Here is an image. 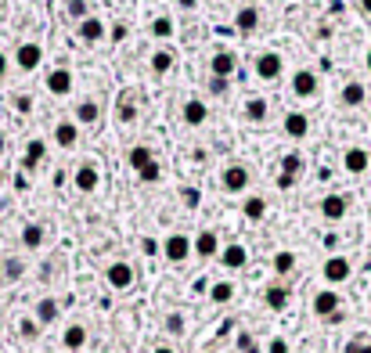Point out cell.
I'll use <instances>...</instances> for the list:
<instances>
[{"label":"cell","mask_w":371,"mask_h":353,"mask_svg":"<svg viewBox=\"0 0 371 353\" xmlns=\"http://www.w3.org/2000/svg\"><path fill=\"white\" fill-rule=\"evenodd\" d=\"M177 4H180V8H184V11H191V8H195V4H198V0H177Z\"/></svg>","instance_id":"obj_51"},{"label":"cell","mask_w":371,"mask_h":353,"mask_svg":"<svg viewBox=\"0 0 371 353\" xmlns=\"http://www.w3.org/2000/svg\"><path fill=\"white\" fill-rule=\"evenodd\" d=\"M162 328H166L170 336H184V314H177V310H173V314H166V321H162Z\"/></svg>","instance_id":"obj_39"},{"label":"cell","mask_w":371,"mask_h":353,"mask_svg":"<svg viewBox=\"0 0 371 353\" xmlns=\"http://www.w3.org/2000/svg\"><path fill=\"white\" fill-rule=\"evenodd\" d=\"M349 274H354V263H349L346 256H328L324 267H321V278L328 285H342V281H349Z\"/></svg>","instance_id":"obj_2"},{"label":"cell","mask_w":371,"mask_h":353,"mask_svg":"<svg viewBox=\"0 0 371 353\" xmlns=\"http://www.w3.org/2000/svg\"><path fill=\"white\" fill-rule=\"evenodd\" d=\"M101 109H97V101H79L76 105V123H84V127H90V123H97Z\"/></svg>","instance_id":"obj_28"},{"label":"cell","mask_w":371,"mask_h":353,"mask_svg":"<svg viewBox=\"0 0 371 353\" xmlns=\"http://www.w3.org/2000/svg\"><path fill=\"white\" fill-rule=\"evenodd\" d=\"M159 173H162V170H159V162H155V159H152L148 166H141V170H137V177H141L144 184H152V180H159Z\"/></svg>","instance_id":"obj_40"},{"label":"cell","mask_w":371,"mask_h":353,"mask_svg":"<svg viewBox=\"0 0 371 353\" xmlns=\"http://www.w3.org/2000/svg\"><path fill=\"white\" fill-rule=\"evenodd\" d=\"M220 260H223L228 271H242V267L249 263V249H245V245H223L220 249Z\"/></svg>","instance_id":"obj_11"},{"label":"cell","mask_w":371,"mask_h":353,"mask_svg":"<svg viewBox=\"0 0 371 353\" xmlns=\"http://www.w3.org/2000/svg\"><path fill=\"white\" fill-rule=\"evenodd\" d=\"M76 141H79V127H76V123H58V127H54V144H58V148H76Z\"/></svg>","instance_id":"obj_18"},{"label":"cell","mask_w":371,"mask_h":353,"mask_svg":"<svg viewBox=\"0 0 371 353\" xmlns=\"http://www.w3.org/2000/svg\"><path fill=\"white\" fill-rule=\"evenodd\" d=\"M263 303L271 310H285L288 306V288L285 285H267L263 288Z\"/></svg>","instance_id":"obj_23"},{"label":"cell","mask_w":371,"mask_h":353,"mask_svg":"<svg viewBox=\"0 0 371 353\" xmlns=\"http://www.w3.org/2000/svg\"><path fill=\"white\" fill-rule=\"evenodd\" d=\"M342 353H371V339H354Z\"/></svg>","instance_id":"obj_45"},{"label":"cell","mask_w":371,"mask_h":353,"mask_svg":"<svg viewBox=\"0 0 371 353\" xmlns=\"http://www.w3.org/2000/svg\"><path fill=\"white\" fill-rule=\"evenodd\" d=\"M141 249H144V253H148V256H155V253H159V242H152V238H144V242H141Z\"/></svg>","instance_id":"obj_48"},{"label":"cell","mask_w":371,"mask_h":353,"mask_svg":"<svg viewBox=\"0 0 371 353\" xmlns=\"http://www.w3.org/2000/svg\"><path fill=\"white\" fill-rule=\"evenodd\" d=\"M152 72H155V76L173 72V54H170V51H155V54H152Z\"/></svg>","instance_id":"obj_33"},{"label":"cell","mask_w":371,"mask_h":353,"mask_svg":"<svg viewBox=\"0 0 371 353\" xmlns=\"http://www.w3.org/2000/svg\"><path fill=\"white\" fill-rule=\"evenodd\" d=\"M299 170H303V155H296V152H292V155H285V159H281V173L296 177Z\"/></svg>","instance_id":"obj_38"},{"label":"cell","mask_w":371,"mask_h":353,"mask_svg":"<svg viewBox=\"0 0 371 353\" xmlns=\"http://www.w3.org/2000/svg\"><path fill=\"white\" fill-rule=\"evenodd\" d=\"M116 116H119V123H134L137 119V105L134 101H123V105L116 109Z\"/></svg>","instance_id":"obj_41"},{"label":"cell","mask_w":371,"mask_h":353,"mask_svg":"<svg viewBox=\"0 0 371 353\" xmlns=\"http://www.w3.org/2000/svg\"><path fill=\"white\" fill-rule=\"evenodd\" d=\"M220 188L228 195H242L249 188V170H245V166H228V170L220 173Z\"/></svg>","instance_id":"obj_5"},{"label":"cell","mask_w":371,"mask_h":353,"mask_svg":"<svg viewBox=\"0 0 371 353\" xmlns=\"http://www.w3.org/2000/svg\"><path fill=\"white\" fill-rule=\"evenodd\" d=\"M44 238H47V231L40 223H26L22 227V249H29V253H36V249L44 245Z\"/></svg>","instance_id":"obj_22"},{"label":"cell","mask_w":371,"mask_h":353,"mask_svg":"<svg viewBox=\"0 0 371 353\" xmlns=\"http://www.w3.org/2000/svg\"><path fill=\"white\" fill-rule=\"evenodd\" d=\"M339 101H342L346 109H361L364 101H368V91L361 87V83H346V87H342V94H339Z\"/></svg>","instance_id":"obj_20"},{"label":"cell","mask_w":371,"mask_h":353,"mask_svg":"<svg viewBox=\"0 0 371 353\" xmlns=\"http://www.w3.org/2000/svg\"><path fill=\"white\" fill-rule=\"evenodd\" d=\"M44 83H47V91H51V94L61 97V94H69V91H72V72H69V69H51Z\"/></svg>","instance_id":"obj_15"},{"label":"cell","mask_w":371,"mask_h":353,"mask_svg":"<svg viewBox=\"0 0 371 353\" xmlns=\"http://www.w3.org/2000/svg\"><path fill=\"white\" fill-rule=\"evenodd\" d=\"M159 249H162V256H166L170 263H184L191 256V238L177 231V235H166V242H162Z\"/></svg>","instance_id":"obj_3"},{"label":"cell","mask_w":371,"mask_h":353,"mask_svg":"<svg viewBox=\"0 0 371 353\" xmlns=\"http://www.w3.org/2000/svg\"><path fill=\"white\" fill-rule=\"evenodd\" d=\"M15 112H22V116H29V112H33V97H29V94H22V97H15Z\"/></svg>","instance_id":"obj_46"},{"label":"cell","mask_w":371,"mask_h":353,"mask_svg":"<svg viewBox=\"0 0 371 353\" xmlns=\"http://www.w3.org/2000/svg\"><path fill=\"white\" fill-rule=\"evenodd\" d=\"M105 281H109V288H116V292H127V288L137 281V274H134V267L127 260H116V263H109Z\"/></svg>","instance_id":"obj_1"},{"label":"cell","mask_w":371,"mask_h":353,"mask_svg":"<svg viewBox=\"0 0 371 353\" xmlns=\"http://www.w3.org/2000/svg\"><path fill=\"white\" fill-rule=\"evenodd\" d=\"M36 324L44 328V324H54L58 317H61V306H58V299H51V296H44V299H36Z\"/></svg>","instance_id":"obj_12"},{"label":"cell","mask_w":371,"mask_h":353,"mask_svg":"<svg viewBox=\"0 0 371 353\" xmlns=\"http://www.w3.org/2000/svg\"><path fill=\"white\" fill-rule=\"evenodd\" d=\"M15 61H18V69H22V72H33L40 61H44V47H40V44H18Z\"/></svg>","instance_id":"obj_9"},{"label":"cell","mask_w":371,"mask_h":353,"mask_svg":"<svg viewBox=\"0 0 371 353\" xmlns=\"http://www.w3.org/2000/svg\"><path fill=\"white\" fill-rule=\"evenodd\" d=\"M285 134L288 137H306V134H310V119H306L303 112H292V116H285Z\"/></svg>","instance_id":"obj_21"},{"label":"cell","mask_w":371,"mask_h":353,"mask_svg":"<svg viewBox=\"0 0 371 353\" xmlns=\"http://www.w3.org/2000/svg\"><path fill=\"white\" fill-rule=\"evenodd\" d=\"M47 155V144L44 141H29V148H26V159H22V166H26V170H36V166H40V159H44Z\"/></svg>","instance_id":"obj_29"},{"label":"cell","mask_w":371,"mask_h":353,"mask_svg":"<svg viewBox=\"0 0 371 353\" xmlns=\"http://www.w3.org/2000/svg\"><path fill=\"white\" fill-rule=\"evenodd\" d=\"M281 69H285V61H281L278 51H263V54L256 58V76H260V79H278Z\"/></svg>","instance_id":"obj_7"},{"label":"cell","mask_w":371,"mask_h":353,"mask_svg":"<svg viewBox=\"0 0 371 353\" xmlns=\"http://www.w3.org/2000/svg\"><path fill=\"white\" fill-rule=\"evenodd\" d=\"M271 267H274V274H292L296 271V253H274V260H271Z\"/></svg>","instance_id":"obj_32"},{"label":"cell","mask_w":371,"mask_h":353,"mask_svg":"<svg viewBox=\"0 0 371 353\" xmlns=\"http://www.w3.org/2000/svg\"><path fill=\"white\" fill-rule=\"evenodd\" d=\"M235 26H238V33H253L260 26V11L256 8H242L238 18H235Z\"/></svg>","instance_id":"obj_27"},{"label":"cell","mask_w":371,"mask_h":353,"mask_svg":"<svg viewBox=\"0 0 371 353\" xmlns=\"http://www.w3.org/2000/svg\"><path fill=\"white\" fill-rule=\"evenodd\" d=\"M364 61H368V72H371V47H368V58H364Z\"/></svg>","instance_id":"obj_55"},{"label":"cell","mask_w":371,"mask_h":353,"mask_svg":"<svg viewBox=\"0 0 371 353\" xmlns=\"http://www.w3.org/2000/svg\"><path fill=\"white\" fill-rule=\"evenodd\" d=\"M112 40H127V26H116V29H112Z\"/></svg>","instance_id":"obj_50"},{"label":"cell","mask_w":371,"mask_h":353,"mask_svg":"<svg viewBox=\"0 0 371 353\" xmlns=\"http://www.w3.org/2000/svg\"><path fill=\"white\" fill-rule=\"evenodd\" d=\"M235 65H238V58H235L231 51H216L213 61H210V72H213L216 79H228V76L235 72Z\"/></svg>","instance_id":"obj_14"},{"label":"cell","mask_w":371,"mask_h":353,"mask_svg":"<svg viewBox=\"0 0 371 353\" xmlns=\"http://www.w3.org/2000/svg\"><path fill=\"white\" fill-rule=\"evenodd\" d=\"M267 353H288V339H285V336H274L271 343H267Z\"/></svg>","instance_id":"obj_44"},{"label":"cell","mask_w":371,"mask_h":353,"mask_svg":"<svg viewBox=\"0 0 371 353\" xmlns=\"http://www.w3.org/2000/svg\"><path fill=\"white\" fill-rule=\"evenodd\" d=\"M339 303H342V299H339L336 288H321V292L310 299V310H314L317 317L328 321V317H339Z\"/></svg>","instance_id":"obj_4"},{"label":"cell","mask_w":371,"mask_h":353,"mask_svg":"<svg viewBox=\"0 0 371 353\" xmlns=\"http://www.w3.org/2000/svg\"><path fill=\"white\" fill-rule=\"evenodd\" d=\"M210 299H213V303H231V299H235V285H231V281H216V285L210 288Z\"/></svg>","instance_id":"obj_34"},{"label":"cell","mask_w":371,"mask_h":353,"mask_svg":"<svg viewBox=\"0 0 371 353\" xmlns=\"http://www.w3.org/2000/svg\"><path fill=\"white\" fill-rule=\"evenodd\" d=\"M18 336H22L26 343H33V339L40 336V324H36V317H22V321H18Z\"/></svg>","instance_id":"obj_37"},{"label":"cell","mask_w":371,"mask_h":353,"mask_svg":"<svg viewBox=\"0 0 371 353\" xmlns=\"http://www.w3.org/2000/svg\"><path fill=\"white\" fill-rule=\"evenodd\" d=\"M152 353H177V350H173V346H155Z\"/></svg>","instance_id":"obj_53"},{"label":"cell","mask_w":371,"mask_h":353,"mask_svg":"<svg viewBox=\"0 0 371 353\" xmlns=\"http://www.w3.org/2000/svg\"><path fill=\"white\" fill-rule=\"evenodd\" d=\"M321 217L332 220V223L342 220V217H346V198H342V195H324V198H321Z\"/></svg>","instance_id":"obj_17"},{"label":"cell","mask_w":371,"mask_h":353,"mask_svg":"<svg viewBox=\"0 0 371 353\" xmlns=\"http://www.w3.org/2000/svg\"><path fill=\"white\" fill-rule=\"evenodd\" d=\"M69 15L76 18V22H84L87 18V0H69Z\"/></svg>","instance_id":"obj_42"},{"label":"cell","mask_w":371,"mask_h":353,"mask_svg":"<svg viewBox=\"0 0 371 353\" xmlns=\"http://www.w3.org/2000/svg\"><path fill=\"white\" fill-rule=\"evenodd\" d=\"M210 94H228V79H210Z\"/></svg>","instance_id":"obj_47"},{"label":"cell","mask_w":371,"mask_h":353,"mask_svg":"<svg viewBox=\"0 0 371 353\" xmlns=\"http://www.w3.org/2000/svg\"><path fill=\"white\" fill-rule=\"evenodd\" d=\"M242 213H245V220H263L267 217V198H260V195H253V198H245V205H242Z\"/></svg>","instance_id":"obj_26"},{"label":"cell","mask_w":371,"mask_h":353,"mask_svg":"<svg viewBox=\"0 0 371 353\" xmlns=\"http://www.w3.org/2000/svg\"><path fill=\"white\" fill-rule=\"evenodd\" d=\"M191 253L202 256V260L220 256V238H216V231H198V235L191 238Z\"/></svg>","instance_id":"obj_6"},{"label":"cell","mask_w":371,"mask_h":353,"mask_svg":"<svg viewBox=\"0 0 371 353\" xmlns=\"http://www.w3.org/2000/svg\"><path fill=\"white\" fill-rule=\"evenodd\" d=\"M238 353H263V346H260V339L253 336V331H238Z\"/></svg>","instance_id":"obj_35"},{"label":"cell","mask_w":371,"mask_h":353,"mask_svg":"<svg viewBox=\"0 0 371 353\" xmlns=\"http://www.w3.org/2000/svg\"><path fill=\"white\" fill-rule=\"evenodd\" d=\"M4 72H8V54L0 51V76H4Z\"/></svg>","instance_id":"obj_52"},{"label":"cell","mask_w":371,"mask_h":353,"mask_svg":"<svg viewBox=\"0 0 371 353\" xmlns=\"http://www.w3.org/2000/svg\"><path fill=\"white\" fill-rule=\"evenodd\" d=\"M205 119H210V109H205V101H198V97L184 101V123H188V127H202Z\"/></svg>","instance_id":"obj_16"},{"label":"cell","mask_w":371,"mask_h":353,"mask_svg":"<svg viewBox=\"0 0 371 353\" xmlns=\"http://www.w3.org/2000/svg\"><path fill=\"white\" fill-rule=\"evenodd\" d=\"M173 33H177V26H173V18H170V15L152 18V36H155V40H173Z\"/></svg>","instance_id":"obj_25"},{"label":"cell","mask_w":371,"mask_h":353,"mask_svg":"<svg viewBox=\"0 0 371 353\" xmlns=\"http://www.w3.org/2000/svg\"><path fill=\"white\" fill-rule=\"evenodd\" d=\"M361 11H364V15H371V0H361Z\"/></svg>","instance_id":"obj_54"},{"label":"cell","mask_w":371,"mask_h":353,"mask_svg":"<svg viewBox=\"0 0 371 353\" xmlns=\"http://www.w3.org/2000/svg\"><path fill=\"white\" fill-rule=\"evenodd\" d=\"M342 166H346V173H364L368 170V152L364 148H349L342 155Z\"/></svg>","instance_id":"obj_24"},{"label":"cell","mask_w":371,"mask_h":353,"mask_svg":"<svg viewBox=\"0 0 371 353\" xmlns=\"http://www.w3.org/2000/svg\"><path fill=\"white\" fill-rule=\"evenodd\" d=\"M72 184L84 195H90L94 188H97V166L94 162H84V166H76V177H72Z\"/></svg>","instance_id":"obj_13"},{"label":"cell","mask_w":371,"mask_h":353,"mask_svg":"<svg viewBox=\"0 0 371 353\" xmlns=\"http://www.w3.org/2000/svg\"><path fill=\"white\" fill-rule=\"evenodd\" d=\"M180 198H184V205H188V210H198V202H202L198 188H184V191H180Z\"/></svg>","instance_id":"obj_43"},{"label":"cell","mask_w":371,"mask_h":353,"mask_svg":"<svg viewBox=\"0 0 371 353\" xmlns=\"http://www.w3.org/2000/svg\"><path fill=\"white\" fill-rule=\"evenodd\" d=\"M101 36H105V26H101V18L87 15L84 22H79V40H84V44H97Z\"/></svg>","instance_id":"obj_19"},{"label":"cell","mask_w":371,"mask_h":353,"mask_svg":"<svg viewBox=\"0 0 371 353\" xmlns=\"http://www.w3.org/2000/svg\"><path fill=\"white\" fill-rule=\"evenodd\" d=\"M292 94H296V97H314V94H317V72L299 69V72L292 76Z\"/></svg>","instance_id":"obj_10"},{"label":"cell","mask_w":371,"mask_h":353,"mask_svg":"<svg viewBox=\"0 0 371 353\" xmlns=\"http://www.w3.org/2000/svg\"><path fill=\"white\" fill-rule=\"evenodd\" d=\"M61 346H65L69 353L84 350V346H87V324H79V321L65 324V331H61Z\"/></svg>","instance_id":"obj_8"},{"label":"cell","mask_w":371,"mask_h":353,"mask_svg":"<svg viewBox=\"0 0 371 353\" xmlns=\"http://www.w3.org/2000/svg\"><path fill=\"white\" fill-rule=\"evenodd\" d=\"M292 184H296V177H288V173H278V188L285 191V188H292Z\"/></svg>","instance_id":"obj_49"},{"label":"cell","mask_w":371,"mask_h":353,"mask_svg":"<svg viewBox=\"0 0 371 353\" xmlns=\"http://www.w3.org/2000/svg\"><path fill=\"white\" fill-rule=\"evenodd\" d=\"M267 112H271V109H267L263 97H249V101H245V119H249V123H263Z\"/></svg>","instance_id":"obj_30"},{"label":"cell","mask_w":371,"mask_h":353,"mask_svg":"<svg viewBox=\"0 0 371 353\" xmlns=\"http://www.w3.org/2000/svg\"><path fill=\"white\" fill-rule=\"evenodd\" d=\"M0 274H4V281H18L26 274V263L18 260V256H8L4 263H0Z\"/></svg>","instance_id":"obj_31"},{"label":"cell","mask_w":371,"mask_h":353,"mask_svg":"<svg viewBox=\"0 0 371 353\" xmlns=\"http://www.w3.org/2000/svg\"><path fill=\"white\" fill-rule=\"evenodd\" d=\"M127 162L134 166V170H141V166H148V162H152V148H144V144H137V148H130Z\"/></svg>","instance_id":"obj_36"}]
</instances>
